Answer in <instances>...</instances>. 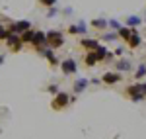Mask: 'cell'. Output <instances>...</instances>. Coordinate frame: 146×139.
<instances>
[{"mask_svg":"<svg viewBox=\"0 0 146 139\" xmlns=\"http://www.w3.org/2000/svg\"><path fill=\"white\" fill-rule=\"evenodd\" d=\"M47 45L51 47V49H60V47L64 45V37L60 32H47Z\"/></svg>","mask_w":146,"mask_h":139,"instance_id":"obj_1","label":"cell"},{"mask_svg":"<svg viewBox=\"0 0 146 139\" xmlns=\"http://www.w3.org/2000/svg\"><path fill=\"white\" fill-rule=\"evenodd\" d=\"M39 53H41V55H43V57H45L47 61L51 63V67H53V69L60 65V63H58V59L55 57V51H53V49H51V47H49V45H45V47H43V49H41V51H39Z\"/></svg>","mask_w":146,"mask_h":139,"instance_id":"obj_8","label":"cell"},{"mask_svg":"<svg viewBox=\"0 0 146 139\" xmlns=\"http://www.w3.org/2000/svg\"><path fill=\"white\" fill-rule=\"evenodd\" d=\"M68 104H70V94L56 92L55 98H53V102H51V108H53V110H62V108H66Z\"/></svg>","mask_w":146,"mask_h":139,"instance_id":"obj_2","label":"cell"},{"mask_svg":"<svg viewBox=\"0 0 146 139\" xmlns=\"http://www.w3.org/2000/svg\"><path fill=\"white\" fill-rule=\"evenodd\" d=\"M123 53H125V49H123V47H117V49H115V55H119V57H121Z\"/></svg>","mask_w":146,"mask_h":139,"instance_id":"obj_27","label":"cell"},{"mask_svg":"<svg viewBox=\"0 0 146 139\" xmlns=\"http://www.w3.org/2000/svg\"><path fill=\"white\" fill-rule=\"evenodd\" d=\"M33 30H27V32H23L22 35H20V37H22V41L23 43H31V39H33Z\"/></svg>","mask_w":146,"mask_h":139,"instance_id":"obj_17","label":"cell"},{"mask_svg":"<svg viewBox=\"0 0 146 139\" xmlns=\"http://www.w3.org/2000/svg\"><path fill=\"white\" fill-rule=\"evenodd\" d=\"M125 94H127L131 100H135V102H138V100H142V98H144V94L140 92V82H138V84H131V86H127Z\"/></svg>","mask_w":146,"mask_h":139,"instance_id":"obj_6","label":"cell"},{"mask_svg":"<svg viewBox=\"0 0 146 139\" xmlns=\"http://www.w3.org/2000/svg\"><path fill=\"white\" fill-rule=\"evenodd\" d=\"M140 43H142V37H140V34H138V32H133V35H131V37H129V41H127V45H129V49H136V47L140 45Z\"/></svg>","mask_w":146,"mask_h":139,"instance_id":"obj_12","label":"cell"},{"mask_svg":"<svg viewBox=\"0 0 146 139\" xmlns=\"http://www.w3.org/2000/svg\"><path fill=\"white\" fill-rule=\"evenodd\" d=\"M107 26H109V28H113V30H119V28H121V24L117 22V20H111V22H107Z\"/></svg>","mask_w":146,"mask_h":139,"instance_id":"obj_25","label":"cell"},{"mask_svg":"<svg viewBox=\"0 0 146 139\" xmlns=\"http://www.w3.org/2000/svg\"><path fill=\"white\" fill-rule=\"evenodd\" d=\"M144 75H146V65H140V67H138V69H136L135 77H136V79H142V77H144Z\"/></svg>","mask_w":146,"mask_h":139,"instance_id":"obj_21","label":"cell"},{"mask_svg":"<svg viewBox=\"0 0 146 139\" xmlns=\"http://www.w3.org/2000/svg\"><path fill=\"white\" fill-rule=\"evenodd\" d=\"M117 37H119L117 34H103V35H101L103 41H113V39H117Z\"/></svg>","mask_w":146,"mask_h":139,"instance_id":"obj_22","label":"cell"},{"mask_svg":"<svg viewBox=\"0 0 146 139\" xmlns=\"http://www.w3.org/2000/svg\"><path fill=\"white\" fill-rule=\"evenodd\" d=\"M94 53H96L98 61H111V59H113V53H109L103 45H98L96 49H94Z\"/></svg>","mask_w":146,"mask_h":139,"instance_id":"obj_10","label":"cell"},{"mask_svg":"<svg viewBox=\"0 0 146 139\" xmlns=\"http://www.w3.org/2000/svg\"><path fill=\"white\" fill-rule=\"evenodd\" d=\"M47 90H49V92H53V94H56V86H55V84H51Z\"/></svg>","mask_w":146,"mask_h":139,"instance_id":"obj_28","label":"cell"},{"mask_svg":"<svg viewBox=\"0 0 146 139\" xmlns=\"http://www.w3.org/2000/svg\"><path fill=\"white\" fill-rule=\"evenodd\" d=\"M10 30H8V28H4V26H0V41H6V39H8V37H10Z\"/></svg>","mask_w":146,"mask_h":139,"instance_id":"obj_20","label":"cell"},{"mask_svg":"<svg viewBox=\"0 0 146 139\" xmlns=\"http://www.w3.org/2000/svg\"><path fill=\"white\" fill-rule=\"evenodd\" d=\"M142 24V20L138 18V16H131V18H127V26L129 28H135V26H140Z\"/></svg>","mask_w":146,"mask_h":139,"instance_id":"obj_18","label":"cell"},{"mask_svg":"<svg viewBox=\"0 0 146 139\" xmlns=\"http://www.w3.org/2000/svg\"><path fill=\"white\" fill-rule=\"evenodd\" d=\"M90 26L94 30H105V28H107V20H103V18H94L90 22Z\"/></svg>","mask_w":146,"mask_h":139,"instance_id":"obj_15","label":"cell"},{"mask_svg":"<svg viewBox=\"0 0 146 139\" xmlns=\"http://www.w3.org/2000/svg\"><path fill=\"white\" fill-rule=\"evenodd\" d=\"M100 45L98 39H92V37H86V39H80V47H84L86 51H94L96 47Z\"/></svg>","mask_w":146,"mask_h":139,"instance_id":"obj_11","label":"cell"},{"mask_svg":"<svg viewBox=\"0 0 146 139\" xmlns=\"http://www.w3.org/2000/svg\"><path fill=\"white\" fill-rule=\"evenodd\" d=\"M70 35H78V24H72V26H68V30H66Z\"/></svg>","mask_w":146,"mask_h":139,"instance_id":"obj_23","label":"cell"},{"mask_svg":"<svg viewBox=\"0 0 146 139\" xmlns=\"http://www.w3.org/2000/svg\"><path fill=\"white\" fill-rule=\"evenodd\" d=\"M88 82H90V81H86V79H80V81H76V82H74V92H76V94L84 92V90H86V86H88Z\"/></svg>","mask_w":146,"mask_h":139,"instance_id":"obj_16","label":"cell"},{"mask_svg":"<svg viewBox=\"0 0 146 139\" xmlns=\"http://www.w3.org/2000/svg\"><path fill=\"white\" fill-rule=\"evenodd\" d=\"M60 71H62V75H74L78 71V63L74 59H64L60 63Z\"/></svg>","mask_w":146,"mask_h":139,"instance_id":"obj_7","label":"cell"},{"mask_svg":"<svg viewBox=\"0 0 146 139\" xmlns=\"http://www.w3.org/2000/svg\"><path fill=\"white\" fill-rule=\"evenodd\" d=\"M133 32H135L133 28H129V26H125V28H123V26H121V28L117 30V35H119L121 39H125V41H129V37L133 35Z\"/></svg>","mask_w":146,"mask_h":139,"instance_id":"obj_13","label":"cell"},{"mask_svg":"<svg viewBox=\"0 0 146 139\" xmlns=\"http://www.w3.org/2000/svg\"><path fill=\"white\" fill-rule=\"evenodd\" d=\"M78 34H86V26H84V22H78Z\"/></svg>","mask_w":146,"mask_h":139,"instance_id":"obj_26","label":"cell"},{"mask_svg":"<svg viewBox=\"0 0 146 139\" xmlns=\"http://www.w3.org/2000/svg\"><path fill=\"white\" fill-rule=\"evenodd\" d=\"M39 4H43V6H47V8H53L56 4V0H39Z\"/></svg>","mask_w":146,"mask_h":139,"instance_id":"obj_24","label":"cell"},{"mask_svg":"<svg viewBox=\"0 0 146 139\" xmlns=\"http://www.w3.org/2000/svg\"><path fill=\"white\" fill-rule=\"evenodd\" d=\"M121 79H123V77H121V73H119V71H115V73H113V71H111V73L107 71V73L101 77V82H105V84H117Z\"/></svg>","mask_w":146,"mask_h":139,"instance_id":"obj_9","label":"cell"},{"mask_svg":"<svg viewBox=\"0 0 146 139\" xmlns=\"http://www.w3.org/2000/svg\"><path fill=\"white\" fill-rule=\"evenodd\" d=\"M6 45L10 47V51H14V53H18V51H22L23 41H22V37H20L18 34H10V37L6 39Z\"/></svg>","mask_w":146,"mask_h":139,"instance_id":"obj_5","label":"cell"},{"mask_svg":"<svg viewBox=\"0 0 146 139\" xmlns=\"http://www.w3.org/2000/svg\"><path fill=\"white\" fill-rule=\"evenodd\" d=\"M8 30H10L12 34H18V35H22L23 32L31 30V22H27V20H20V22H12Z\"/></svg>","mask_w":146,"mask_h":139,"instance_id":"obj_3","label":"cell"},{"mask_svg":"<svg viewBox=\"0 0 146 139\" xmlns=\"http://www.w3.org/2000/svg\"><path fill=\"white\" fill-rule=\"evenodd\" d=\"M117 71L121 73V71H131V63L127 61V59H121L119 63H117Z\"/></svg>","mask_w":146,"mask_h":139,"instance_id":"obj_19","label":"cell"},{"mask_svg":"<svg viewBox=\"0 0 146 139\" xmlns=\"http://www.w3.org/2000/svg\"><path fill=\"white\" fill-rule=\"evenodd\" d=\"M31 47H35V51H41L43 47L47 45V34L45 32H35L33 34V39H31Z\"/></svg>","mask_w":146,"mask_h":139,"instance_id":"obj_4","label":"cell"},{"mask_svg":"<svg viewBox=\"0 0 146 139\" xmlns=\"http://www.w3.org/2000/svg\"><path fill=\"white\" fill-rule=\"evenodd\" d=\"M2 63H4V55H0V65H2Z\"/></svg>","mask_w":146,"mask_h":139,"instance_id":"obj_29","label":"cell"},{"mask_svg":"<svg viewBox=\"0 0 146 139\" xmlns=\"http://www.w3.org/2000/svg\"><path fill=\"white\" fill-rule=\"evenodd\" d=\"M98 63H100V61L96 57V53H94V51H88L86 57H84V65H86V67H96Z\"/></svg>","mask_w":146,"mask_h":139,"instance_id":"obj_14","label":"cell"}]
</instances>
